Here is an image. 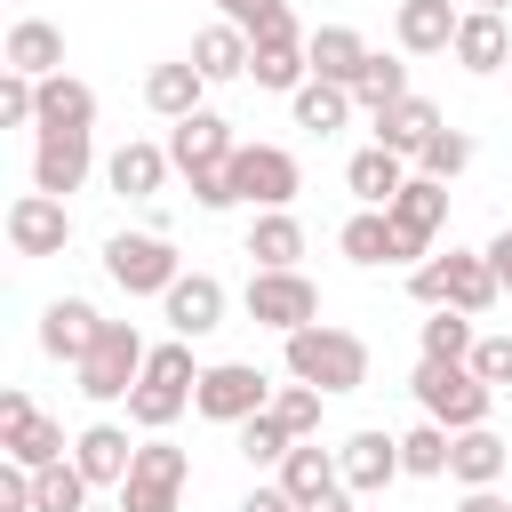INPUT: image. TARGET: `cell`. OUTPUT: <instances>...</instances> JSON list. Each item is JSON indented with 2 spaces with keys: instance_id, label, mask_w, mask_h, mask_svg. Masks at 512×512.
I'll list each match as a JSON object with an SVG mask.
<instances>
[{
  "instance_id": "obj_1",
  "label": "cell",
  "mask_w": 512,
  "mask_h": 512,
  "mask_svg": "<svg viewBox=\"0 0 512 512\" xmlns=\"http://www.w3.org/2000/svg\"><path fill=\"white\" fill-rule=\"evenodd\" d=\"M288 384H312V392H360L368 384V344L336 320H312L288 336Z\"/></svg>"
},
{
  "instance_id": "obj_2",
  "label": "cell",
  "mask_w": 512,
  "mask_h": 512,
  "mask_svg": "<svg viewBox=\"0 0 512 512\" xmlns=\"http://www.w3.org/2000/svg\"><path fill=\"white\" fill-rule=\"evenodd\" d=\"M408 392H416V408H424L432 424H448V432H472V424H488V400H496V392L472 376V360H416Z\"/></svg>"
},
{
  "instance_id": "obj_3",
  "label": "cell",
  "mask_w": 512,
  "mask_h": 512,
  "mask_svg": "<svg viewBox=\"0 0 512 512\" xmlns=\"http://www.w3.org/2000/svg\"><path fill=\"white\" fill-rule=\"evenodd\" d=\"M192 384H200V368H192V344H184V336H176V344H152V360H144V384L128 392V424H144V432H168V424L184 416Z\"/></svg>"
},
{
  "instance_id": "obj_4",
  "label": "cell",
  "mask_w": 512,
  "mask_h": 512,
  "mask_svg": "<svg viewBox=\"0 0 512 512\" xmlns=\"http://www.w3.org/2000/svg\"><path fill=\"white\" fill-rule=\"evenodd\" d=\"M144 360H152V344L136 336V320H104V336H96V352L72 368L80 376V400H128L136 384H144Z\"/></svg>"
},
{
  "instance_id": "obj_5",
  "label": "cell",
  "mask_w": 512,
  "mask_h": 512,
  "mask_svg": "<svg viewBox=\"0 0 512 512\" xmlns=\"http://www.w3.org/2000/svg\"><path fill=\"white\" fill-rule=\"evenodd\" d=\"M104 272H112V288H128V296H168V288L184 280L168 232H112V240H104Z\"/></svg>"
},
{
  "instance_id": "obj_6",
  "label": "cell",
  "mask_w": 512,
  "mask_h": 512,
  "mask_svg": "<svg viewBox=\"0 0 512 512\" xmlns=\"http://www.w3.org/2000/svg\"><path fill=\"white\" fill-rule=\"evenodd\" d=\"M192 408H200L208 424H248V416L272 408V376H264L256 360H216V368H200Z\"/></svg>"
},
{
  "instance_id": "obj_7",
  "label": "cell",
  "mask_w": 512,
  "mask_h": 512,
  "mask_svg": "<svg viewBox=\"0 0 512 512\" xmlns=\"http://www.w3.org/2000/svg\"><path fill=\"white\" fill-rule=\"evenodd\" d=\"M184 480H192V456L176 448V440H144L136 448V472L120 480V512H176V496H184Z\"/></svg>"
},
{
  "instance_id": "obj_8",
  "label": "cell",
  "mask_w": 512,
  "mask_h": 512,
  "mask_svg": "<svg viewBox=\"0 0 512 512\" xmlns=\"http://www.w3.org/2000/svg\"><path fill=\"white\" fill-rule=\"evenodd\" d=\"M248 320L272 336H296L320 320V288L304 272H248Z\"/></svg>"
},
{
  "instance_id": "obj_9",
  "label": "cell",
  "mask_w": 512,
  "mask_h": 512,
  "mask_svg": "<svg viewBox=\"0 0 512 512\" xmlns=\"http://www.w3.org/2000/svg\"><path fill=\"white\" fill-rule=\"evenodd\" d=\"M232 192H240L248 208H288V200L304 192V168H296V152H280V144H240V152H232Z\"/></svg>"
},
{
  "instance_id": "obj_10",
  "label": "cell",
  "mask_w": 512,
  "mask_h": 512,
  "mask_svg": "<svg viewBox=\"0 0 512 512\" xmlns=\"http://www.w3.org/2000/svg\"><path fill=\"white\" fill-rule=\"evenodd\" d=\"M88 168H96L88 128H40V144H32V192L64 200V192H80V184H88Z\"/></svg>"
},
{
  "instance_id": "obj_11",
  "label": "cell",
  "mask_w": 512,
  "mask_h": 512,
  "mask_svg": "<svg viewBox=\"0 0 512 512\" xmlns=\"http://www.w3.org/2000/svg\"><path fill=\"white\" fill-rule=\"evenodd\" d=\"M8 248L16 256H64L72 248V208L48 192H16L8 200Z\"/></svg>"
},
{
  "instance_id": "obj_12",
  "label": "cell",
  "mask_w": 512,
  "mask_h": 512,
  "mask_svg": "<svg viewBox=\"0 0 512 512\" xmlns=\"http://www.w3.org/2000/svg\"><path fill=\"white\" fill-rule=\"evenodd\" d=\"M232 152H240V136H232V120H224V112H192V120H176V128H168V160H176V176L232 168Z\"/></svg>"
},
{
  "instance_id": "obj_13",
  "label": "cell",
  "mask_w": 512,
  "mask_h": 512,
  "mask_svg": "<svg viewBox=\"0 0 512 512\" xmlns=\"http://www.w3.org/2000/svg\"><path fill=\"white\" fill-rule=\"evenodd\" d=\"M336 464H344V488H352V496H384V488L408 472V464H400V432H376V424L352 432V440L336 448Z\"/></svg>"
},
{
  "instance_id": "obj_14",
  "label": "cell",
  "mask_w": 512,
  "mask_h": 512,
  "mask_svg": "<svg viewBox=\"0 0 512 512\" xmlns=\"http://www.w3.org/2000/svg\"><path fill=\"white\" fill-rule=\"evenodd\" d=\"M96 336H104V312H96L88 296H56V304L40 312V352H48V360H72V368H80V360L96 352Z\"/></svg>"
},
{
  "instance_id": "obj_15",
  "label": "cell",
  "mask_w": 512,
  "mask_h": 512,
  "mask_svg": "<svg viewBox=\"0 0 512 512\" xmlns=\"http://www.w3.org/2000/svg\"><path fill=\"white\" fill-rule=\"evenodd\" d=\"M160 312H168V328L192 344V336H216L224 328V280L216 272H184L168 296H160Z\"/></svg>"
},
{
  "instance_id": "obj_16",
  "label": "cell",
  "mask_w": 512,
  "mask_h": 512,
  "mask_svg": "<svg viewBox=\"0 0 512 512\" xmlns=\"http://www.w3.org/2000/svg\"><path fill=\"white\" fill-rule=\"evenodd\" d=\"M456 8L448 0H400L392 8V40H400V56H448L456 48Z\"/></svg>"
},
{
  "instance_id": "obj_17",
  "label": "cell",
  "mask_w": 512,
  "mask_h": 512,
  "mask_svg": "<svg viewBox=\"0 0 512 512\" xmlns=\"http://www.w3.org/2000/svg\"><path fill=\"white\" fill-rule=\"evenodd\" d=\"M168 144H144V136H128L112 160H104V184L120 192V200H160V184H168Z\"/></svg>"
},
{
  "instance_id": "obj_18",
  "label": "cell",
  "mask_w": 512,
  "mask_h": 512,
  "mask_svg": "<svg viewBox=\"0 0 512 512\" xmlns=\"http://www.w3.org/2000/svg\"><path fill=\"white\" fill-rule=\"evenodd\" d=\"M72 464L88 472V488H120V480L136 472V440H128V424H88V432L72 440Z\"/></svg>"
},
{
  "instance_id": "obj_19",
  "label": "cell",
  "mask_w": 512,
  "mask_h": 512,
  "mask_svg": "<svg viewBox=\"0 0 512 512\" xmlns=\"http://www.w3.org/2000/svg\"><path fill=\"white\" fill-rule=\"evenodd\" d=\"M504 472H512V440H496L488 424H472V432L448 440V480L456 488H496Z\"/></svg>"
},
{
  "instance_id": "obj_20",
  "label": "cell",
  "mask_w": 512,
  "mask_h": 512,
  "mask_svg": "<svg viewBox=\"0 0 512 512\" xmlns=\"http://www.w3.org/2000/svg\"><path fill=\"white\" fill-rule=\"evenodd\" d=\"M0 56H8V72H24V80H56V72H64V32H56L48 16H16Z\"/></svg>"
},
{
  "instance_id": "obj_21",
  "label": "cell",
  "mask_w": 512,
  "mask_h": 512,
  "mask_svg": "<svg viewBox=\"0 0 512 512\" xmlns=\"http://www.w3.org/2000/svg\"><path fill=\"white\" fill-rule=\"evenodd\" d=\"M304 56H312V80H336V88H360V72H368V40L352 32V24H320L312 40H304Z\"/></svg>"
},
{
  "instance_id": "obj_22",
  "label": "cell",
  "mask_w": 512,
  "mask_h": 512,
  "mask_svg": "<svg viewBox=\"0 0 512 512\" xmlns=\"http://www.w3.org/2000/svg\"><path fill=\"white\" fill-rule=\"evenodd\" d=\"M200 96H208V80H200V64H192V56H176V64H152V72H144V104H152L168 128H176V120H192V112H208Z\"/></svg>"
},
{
  "instance_id": "obj_23",
  "label": "cell",
  "mask_w": 512,
  "mask_h": 512,
  "mask_svg": "<svg viewBox=\"0 0 512 512\" xmlns=\"http://www.w3.org/2000/svg\"><path fill=\"white\" fill-rule=\"evenodd\" d=\"M448 56H456L464 72H480V80L504 72V64H512V32H504V16H496V8H472V16L456 24V48H448Z\"/></svg>"
},
{
  "instance_id": "obj_24",
  "label": "cell",
  "mask_w": 512,
  "mask_h": 512,
  "mask_svg": "<svg viewBox=\"0 0 512 512\" xmlns=\"http://www.w3.org/2000/svg\"><path fill=\"white\" fill-rule=\"evenodd\" d=\"M192 64H200V80H208V88H224V80H248V64H256V40H248L240 24H224V16H216V24L192 40Z\"/></svg>"
},
{
  "instance_id": "obj_25",
  "label": "cell",
  "mask_w": 512,
  "mask_h": 512,
  "mask_svg": "<svg viewBox=\"0 0 512 512\" xmlns=\"http://www.w3.org/2000/svg\"><path fill=\"white\" fill-rule=\"evenodd\" d=\"M432 136H440V104H432V96H400L392 112H376V144L400 152L408 168H416V152H424Z\"/></svg>"
},
{
  "instance_id": "obj_26",
  "label": "cell",
  "mask_w": 512,
  "mask_h": 512,
  "mask_svg": "<svg viewBox=\"0 0 512 512\" xmlns=\"http://www.w3.org/2000/svg\"><path fill=\"white\" fill-rule=\"evenodd\" d=\"M408 176H416V168H408L400 152H384V144H368V152H352V160H344V184H352V200H360V208H392Z\"/></svg>"
},
{
  "instance_id": "obj_27",
  "label": "cell",
  "mask_w": 512,
  "mask_h": 512,
  "mask_svg": "<svg viewBox=\"0 0 512 512\" xmlns=\"http://www.w3.org/2000/svg\"><path fill=\"white\" fill-rule=\"evenodd\" d=\"M488 304H504V288H496V264H488V248H448V312L480 320Z\"/></svg>"
},
{
  "instance_id": "obj_28",
  "label": "cell",
  "mask_w": 512,
  "mask_h": 512,
  "mask_svg": "<svg viewBox=\"0 0 512 512\" xmlns=\"http://www.w3.org/2000/svg\"><path fill=\"white\" fill-rule=\"evenodd\" d=\"M280 488H288L296 504H320V496H336V488H344V464H336V448H320V440H296V448L280 456Z\"/></svg>"
},
{
  "instance_id": "obj_29",
  "label": "cell",
  "mask_w": 512,
  "mask_h": 512,
  "mask_svg": "<svg viewBox=\"0 0 512 512\" xmlns=\"http://www.w3.org/2000/svg\"><path fill=\"white\" fill-rule=\"evenodd\" d=\"M248 256H256V272H296V256H304V224H296L288 208H264V216L248 224Z\"/></svg>"
},
{
  "instance_id": "obj_30",
  "label": "cell",
  "mask_w": 512,
  "mask_h": 512,
  "mask_svg": "<svg viewBox=\"0 0 512 512\" xmlns=\"http://www.w3.org/2000/svg\"><path fill=\"white\" fill-rule=\"evenodd\" d=\"M312 40V32H304ZM304 40H256V64H248V80L256 88H280V96H296L304 80H312V56H304Z\"/></svg>"
},
{
  "instance_id": "obj_31",
  "label": "cell",
  "mask_w": 512,
  "mask_h": 512,
  "mask_svg": "<svg viewBox=\"0 0 512 512\" xmlns=\"http://www.w3.org/2000/svg\"><path fill=\"white\" fill-rule=\"evenodd\" d=\"M40 128H96V88L72 72L40 80Z\"/></svg>"
},
{
  "instance_id": "obj_32",
  "label": "cell",
  "mask_w": 512,
  "mask_h": 512,
  "mask_svg": "<svg viewBox=\"0 0 512 512\" xmlns=\"http://www.w3.org/2000/svg\"><path fill=\"white\" fill-rule=\"evenodd\" d=\"M288 112H296V128H312V136H336V128L352 120V88H336V80H304V88L288 96Z\"/></svg>"
},
{
  "instance_id": "obj_33",
  "label": "cell",
  "mask_w": 512,
  "mask_h": 512,
  "mask_svg": "<svg viewBox=\"0 0 512 512\" xmlns=\"http://www.w3.org/2000/svg\"><path fill=\"white\" fill-rule=\"evenodd\" d=\"M64 448H72V440H64V424H56V416H32L24 432H8V440H0V456H8V464H24V472L64 464Z\"/></svg>"
},
{
  "instance_id": "obj_34",
  "label": "cell",
  "mask_w": 512,
  "mask_h": 512,
  "mask_svg": "<svg viewBox=\"0 0 512 512\" xmlns=\"http://www.w3.org/2000/svg\"><path fill=\"white\" fill-rule=\"evenodd\" d=\"M216 16H224V24H240L248 40H304L288 0H216Z\"/></svg>"
},
{
  "instance_id": "obj_35",
  "label": "cell",
  "mask_w": 512,
  "mask_h": 512,
  "mask_svg": "<svg viewBox=\"0 0 512 512\" xmlns=\"http://www.w3.org/2000/svg\"><path fill=\"white\" fill-rule=\"evenodd\" d=\"M336 248L360 264V272H376V264H392V216L384 208H360L344 232H336Z\"/></svg>"
},
{
  "instance_id": "obj_36",
  "label": "cell",
  "mask_w": 512,
  "mask_h": 512,
  "mask_svg": "<svg viewBox=\"0 0 512 512\" xmlns=\"http://www.w3.org/2000/svg\"><path fill=\"white\" fill-rule=\"evenodd\" d=\"M400 96H416V88H408V64H400V56H368V72H360L352 104H360V112L376 120V112H392Z\"/></svg>"
},
{
  "instance_id": "obj_37",
  "label": "cell",
  "mask_w": 512,
  "mask_h": 512,
  "mask_svg": "<svg viewBox=\"0 0 512 512\" xmlns=\"http://www.w3.org/2000/svg\"><path fill=\"white\" fill-rule=\"evenodd\" d=\"M32 512H88V472L64 456L48 472H32Z\"/></svg>"
},
{
  "instance_id": "obj_38",
  "label": "cell",
  "mask_w": 512,
  "mask_h": 512,
  "mask_svg": "<svg viewBox=\"0 0 512 512\" xmlns=\"http://www.w3.org/2000/svg\"><path fill=\"white\" fill-rule=\"evenodd\" d=\"M232 432H240V456H248V464H256V472H264V464H272V472H280V456H288V448H296V432H288V424H280V416H272V408H264V416H248V424H232Z\"/></svg>"
},
{
  "instance_id": "obj_39",
  "label": "cell",
  "mask_w": 512,
  "mask_h": 512,
  "mask_svg": "<svg viewBox=\"0 0 512 512\" xmlns=\"http://www.w3.org/2000/svg\"><path fill=\"white\" fill-rule=\"evenodd\" d=\"M448 440H456V432H448V424H432V416H424V424H416V432H400V464H408V472H416V480H440V472H448Z\"/></svg>"
},
{
  "instance_id": "obj_40",
  "label": "cell",
  "mask_w": 512,
  "mask_h": 512,
  "mask_svg": "<svg viewBox=\"0 0 512 512\" xmlns=\"http://www.w3.org/2000/svg\"><path fill=\"white\" fill-rule=\"evenodd\" d=\"M464 168H472V136H464V128H440V136L416 152V176H432V184H456Z\"/></svg>"
},
{
  "instance_id": "obj_41",
  "label": "cell",
  "mask_w": 512,
  "mask_h": 512,
  "mask_svg": "<svg viewBox=\"0 0 512 512\" xmlns=\"http://www.w3.org/2000/svg\"><path fill=\"white\" fill-rule=\"evenodd\" d=\"M472 344H480V328L464 312H432L424 320V360H472Z\"/></svg>"
},
{
  "instance_id": "obj_42",
  "label": "cell",
  "mask_w": 512,
  "mask_h": 512,
  "mask_svg": "<svg viewBox=\"0 0 512 512\" xmlns=\"http://www.w3.org/2000/svg\"><path fill=\"white\" fill-rule=\"evenodd\" d=\"M320 400H328V392H312V384H280V392H272V416H280L296 440H320Z\"/></svg>"
},
{
  "instance_id": "obj_43",
  "label": "cell",
  "mask_w": 512,
  "mask_h": 512,
  "mask_svg": "<svg viewBox=\"0 0 512 512\" xmlns=\"http://www.w3.org/2000/svg\"><path fill=\"white\" fill-rule=\"evenodd\" d=\"M0 128H40V80H24V72L0 80Z\"/></svg>"
},
{
  "instance_id": "obj_44",
  "label": "cell",
  "mask_w": 512,
  "mask_h": 512,
  "mask_svg": "<svg viewBox=\"0 0 512 512\" xmlns=\"http://www.w3.org/2000/svg\"><path fill=\"white\" fill-rule=\"evenodd\" d=\"M472 376H480L488 392H512V336H480V344H472Z\"/></svg>"
},
{
  "instance_id": "obj_45",
  "label": "cell",
  "mask_w": 512,
  "mask_h": 512,
  "mask_svg": "<svg viewBox=\"0 0 512 512\" xmlns=\"http://www.w3.org/2000/svg\"><path fill=\"white\" fill-rule=\"evenodd\" d=\"M408 296H416L424 312H448V256H424V264L408 272Z\"/></svg>"
},
{
  "instance_id": "obj_46",
  "label": "cell",
  "mask_w": 512,
  "mask_h": 512,
  "mask_svg": "<svg viewBox=\"0 0 512 512\" xmlns=\"http://www.w3.org/2000/svg\"><path fill=\"white\" fill-rule=\"evenodd\" d=\"M192 184V200L208 208V216H224V208H240V192H232V168H200V176H184Z\"/></svg>"
},
{
  "instance_id": "obj_47",
  "label": "cell",
  "mask_w": 512,
  "mask_h": 512,
  "mask_svg": "<svg viewBox=\"0 0 512 512\" xmlns=\"http://www.w3.org/2000/svg\"><path fill=\"white\" fill-rule=\"evenodd\" d=\"M0 512H32V472L0 456Z\"/></svg>"
},
{
  "instance_id": "obj_48",
  "label": "cell",
  "mask_w": 512,
  "mask_h": 512,
  "mask_svg": "<svg viewBox=\"0 0 512 512\" xmlns=\"http://www.w3.org/2000/svg\"><path fill=\"white\" fill-rule=\"evenodd\" d=\"M32 416H40V408H32V400H24L16 384H8V392H0V440H8V432H24Z\"/></svg>"
},
{
  "instance_id": "obj_49",
  "label": "cell",
  "mask_w": 512,
  "mask_h": 512,
  "mask_svg": "<svg viewBox=\"0 0 512 512\" xmlns=\"http://www.w3.org/2000/svg\"><path fill=\"white\" fill-rule=\"evenodd\" d=\"M240 512H304V504H296V496L272 480V488H248V496H240Z\"/></svg>"
},
{
  "instance_id": "obj_50",
  "label": "cell",
  "mask_w": 512,
  "mask_h": 512,
  "mask_svg": "<svg viewBox=\"0 0 512 512\" xmlns=\"http://www.w3.org/2000/svg\"><path fill=\"white\" fill-rule=\"evenodd\" d=\"M488 264H496V288H504V296H512V224H504V232H496V240H488Z\"/></svg>"
},
{
  "instance_id": "obj_51",
  "label": "cell",
  "mask_w": 512,
  "mask_h": 512,
  "mask_svg": "<svg viewBox=\"0 0 512 512\" xmlns=\"http://www.w3.org/2000/svg\"><path fill=\"white\" fill-rule=\"evenodd\" d=\"M456 512H512V504H504L496 488H464V496H456Z\"/></svg>"
},
{
  "instance_id": "obj_52",
  "label": "cell",
  "mask_w": 512,
  "mask_h": 512,
  "mask_svg": "<svg viewBox=\"0 0 512 512\" xmlns=\"http://www.w3.org/2000/svg\"><path fill=\"white\" fill-rule=\"evenodd\" d=\"M352 504H360V496H352V488H336V496H320V504H304V512H352Z\"/></svg>"
},
{
  "instance_id": "obj_53",
  "label": "cell",
  "mask_w": 512,
  "mask_h": 512,
  "mask_svg": "<svg viewBox=\"0 0 512 512\" xmlns=\"http://www.w3.org/2000/svg\"><path fill=\"white\" fill-rule=\"evenodd\" d=\"M472 8H496V16H504V8H512V0H472Z\"/></svg>"
},
{
  "instance_id": "obj_54",
  "label": "cell",
  "mask_w": 512,
  "mask_h": 512,
  "mask_svg": "<svg viewBox=\"0 0 512 512\" xmlns=\"http://www.w3.org/2000/svg\"><path fill=\"white\" fill-rule=\"evenodd\" d=\"M88 512H96V504H88Z\"/></svg>"
},
{
  "instance_id": "obj_55",
  "label": "cell",
  "mask_w": 512,
  "mask_h": 512,
  "mask_svg": "<svg viewBox=\"0 0 512 512\" xmlns=\"http://www.w3.org/2000/svg\"><path fill=\"white\" fill-rule=\"evenodd\" d=\"M504 72H512V64H504Z\"/></svg>"
}]
</instances>
